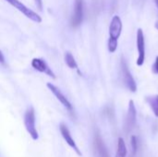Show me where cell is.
<instances>
[{
    "label": "cell",
    "instance_id": "11",
    "mask_svg": "<svg viewBox=\"0 0 158 157\" xmlns=\"http://www.w3.org/2000/svg\"><path fill=\"white\" fill-rule=\"evenodd\" d=\"M136 117H137V112L136 108L134 105V102L131 100L129 102V109H128V115H127V119H126V127L129 130L133 129L136 125Z\"/></svg>",
    "mask_w": 158,
    "mask_h": 157
},
{
    "label": "cell",
    "instance_id": "15",
    "mask_svg": "<svg viewBox=\"0 0 158 157\" xmlns=\"http://www.w3.org/2000/svg\"><path fill=\"white\" fill-rule=\"evenodd\" d=\"M131 148H132L133 155H135L136 152H137V148H138V140H137V137L136 136H131Z\"/></svg>",
    "mask_w": 158,
    "mask_h": 157
},
{
    "label": "cell",
    "instance_id": "20",
    "mask_svg": "<svg viewBox=\"0 0 158 157\" xmlns=\"http://www.w3.org/2000/svg\"><path fill=\"white\" fill-rule=\"evenodd\" d=\"M156 28L158 30V20L156 21Z\"/></svg>",
    "mask_w": 158,
    "mask_h": 157
},
{
    "label": "cell",
    "instance_id": "2",
    "mask_svg": "<svg viewBox=\"0 0 158 157\" xmlns=\"http://www.w3.org/2000/svg\"><path fill=\"white\" fill-rule=\"evenodd\" d=\"M35 111L33 107H29L24 115V125L26 128V130L31 137L33 141H37L39 138L38 131L35 127Z\"/></svg>",
    "mask_w": 158,
    "mask_h": 157
},
{
    "label": "cell",
    "instance_id": "16",
    "mask_svg": "<svg viewBox=\"0 0 158 157\" xmlns=\"http://www.w3.org/2000/svg\"><path fill=\"white\" fill-rule=\"evenodd\" d=\"M152 71H153L154 74L158 75V56H156V61H155V63H154V65H153V67H152Z\"/></svg>",
    "mask_w": 158,
    "mask_h": 157
},
{
    "label": "cell",
    "instance_id": "7",
    "mask_svg": "<svg viewBox=\"0 0 158 157\" xmlns=\"http://www.w3.org/2000/svg\"><path fill=\"white\" fill-rule=\"evenodd\" d=\"M59 130H60V133H61L63 139H64L65 142L69 144V146L71 147V148L76 152V154H77L78 155L81 156V152L80 151V149H79V147L77 146V144H76L74 139L72 138L71 133H70V131H69L68 126H67L66 124H64V123H61V124L59 125Z\"/></svg>",
    "mask_w": 158,
    "mask_h": 157
},
{
    "label": "cell",
    "instance_id": "17",
    "mask_svg": "<svg viewBox=\"0 0 158 157\" xmlns=\"http://www.w3.org/2000/svg\"><path fill=\"white\" fill-rule=\"evenodd\" d=\"M0 63L1 64H4L5 63V57H4V55L2 54L1 51H0Z\"/></svg>",
    "mask_w": 158,
    "mask_h": 157
},
{
    "label": "cell",
    "instance_id": "10",
    "mask_svg": "<svg viewBox=\"0 0 158 157\" xmlns=\"http://www.w3.org/2000/svg\"><path fill=\"white\" fill-rule=\"evenodd\" d=\"M31 67L35 70H37L39 72H42V73H44V74L48 75L52 79H56L55 73L52 71V69L48 67V65L46 64V62L44 59H42V58H33L31 60Z\"/></svg>",
    "mask_w": 158,
    "mask_h": 157
},
{
    "label": "cell",
    "instance_id": "12",
    "mask_svg": "<svg viewBox=\"0 0 158 157\" xmlns=\"http://www.w3.org/2000/svg\"><path fill=\"white\" fill-rule=\"evenodd\" d=\"M145 102L148 104L150 108L153 110V113L155 114V116L158 118V94L146 96Z\"/></svg>",
    "mask_w": 158,
    "mask_h": 157
},
{
    "label": "cell",
    "instance_id": "14",
    "mask_svg": "<svg viewBox=\"0 0 158 157\" xmlns=\"http://www.w3.org/2000/svg\"><path fill=\"white\" fill-rule=\"evenodd\" d=\"M65 62H66L67 66L69 68H72V69L76 68V69H78V64H77L74 56H72V54L70 52H67L65 54Z\"/></svg>",
    "mask_w": 158,
    "mask_h": 157
},
{
    "label": "cell",
    "instance_id": "19",
    "mask_svg": "<svg viewBox=\"0 0 158 157\" xmlns=\"http://www.w3.org/2000/svg\"><path fill=\"white\" fill-rule=\"evenodd\" d=\"M155 3H156V6H157L158 8V0H155Z\"/></svg>",
    "mask_w": 158,
    "mask_h": 157
},
{
    "label": "cell",
    "instance_id": "4",
    "mask_svg": "<svg viewBox=\"0 0 158 157\" xmlns=\"http://www.w3.org/2000/svg\"><path fill=\"white\" fill-rule=\"evenodd\" d=\"M6 1L7 3H9L12 6H14L17 9H19L22 14H24L31 20H32L34 22H38V23L42 21V18L40 17L39 14H37L36 12H34L31 9H30L29 7H27L25 5H23L19 0H6Z\"/></svg>",
    "mask_w": 158,
    "mask_h": 157
},
{
    "label": "cell",
    "instance_id": "13",
    "mask_svg": "<svg viewBox=\"0 0 158 157\" xmlns=\"http://www.w3.org/2000/svg\"><path fill=\"white\" fill-rule=\"evenodd\" d=\"M127 156V147L125 144V142L122 138L118 139V150L115 157H126Z\"/></svg>",
    "mask_w": 158,
    "mask_h": 157
},
{
    "label": "cell",
    "instance_id": "8",
    "mask_svg": "<svg viewBox=\"0 0 158 157\" xmlns=\"http://www.w3.org/2000/svg\"><path fill=\"white\" fill-rule=\"evenodd\" d=\"M83 19V0H75L74 13L71 19V25L76 28L81 25Z\"/></svg>",
    "mask_w": 158,
    "mask_h": 157
},
{
    "label": "cell",
    "instance_id": "6",
    "mask_svg": "<svg viewBox=\"0 0 158 157\" xmlns=\"http://www.w3.org/2000/svg\"><path fill=\"white\" fill-rule=\"evenodd\" d=\"M47 88L52 92V93L56 96V98L63 105V106L68 110L69 111L70 113L73 112V106L71 105V103L68 100V98L63 94V93L59 90V88H57L56 85L52 84V83H47Z\"/></svg>",
    "mask_w": 158,
    "mask_h": 157
},
{
    "label": "cell",
    "instance_id": "18",
    "mask_svg": "<svg viewBox=\"0 0 158 157\" xmlns=\"http://www.w3.org/2000/svg\"><path fill=\"white\" fill-rule=\"evenodd\" d=\"M35 2H36L37 6H39V8L42 9V0H35Z\"/></svg>",
    "mask_w": 158,
    "mask_h": 157
},
{
    "label": "cell",
    "instance_id": "3",
    "mask_svg": "<svg viewBox=\"0 0 158 157\" xmlns=\"http://www.w3.org/2000/svg\"><path fill=\"white\" fill-rule=\"evenodd\" d=\"M120 73H121V80L124 83V85L132 93H135L137 91V85L135 82V80L133 79L128 65L124 59H121V64H120Z\"/></svg>",
    "mask_w": 158,
    "mask_h": 157
},
{
    "label": "cell",
    "instance_id": "5",
    "mask_svg": "<svg viewBox=\"0 0 158 157\" xmlns=\"http://www.w3.org/2000/svg\"><path fill=\"white\" fill-rule=\"evenodd\" d=\"M137 49H138V58H137V65L143 66L145 60V41H144V34L142 29H138L137 31Z\"/></svg>",
    "mask_w": 158,
    "mask_h": 157
},
{
    "label": "cell",
    "instance_id": "1",
    "mask_svg": "<svg viewBox=\"0 0 158 157\" xmlns=\"http://www.w3.org/2000/svg\"><path fill=\"white\" fill-rule=\"evenodd\" d=\"M122 31V22L118 16H114L109 26V40L108 50L110 53H114L118 48V40Z\"/></svg>",
    "mask_w": 158,
    "mask_h": 157
},
{
    "label": "cell",
    "instance_id": "9",
    "mask_svg": "<svg viewBox=\"0 0 158 157\" xmlns=\"http://www.w3.org/2000/svg\"><path fill=\"white\" fill-rule=\"evenodd\" d=\"M94 148L97 157H109L107 148L98 132H96L94 137Z\"/></svg>",
    "mask_w": 158,
    "mask_h": 157
}]
</instances>
